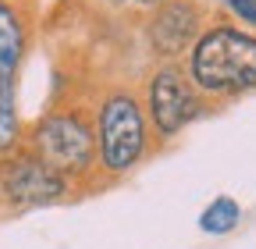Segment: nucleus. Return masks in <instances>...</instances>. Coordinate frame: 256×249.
I'll return each mask as SVG.
<instances>
[{
	"label": "nucleus",
	"mask_w": 256,
	"mask_h": 249,
	"mask_svg": "<svg viewBox=\"0 0 256 249\" xmlns=\"http://www.w3.org/2000/svg\"><path fill=\"white\" fill-rule=\"evenodd\" d=\"M96 132V160L110 178L132 174L150 153V121L142 110V96L128 86H114L104 92L92 118Z\"/></svg>",
	"instance_id": "nucleus-2"
},
{
	"label": "nucleus",
	"mask_w": 256,
	"mask_h": 249,
	"mask_svg": "<svg viewBox=\"0 0 256 249\" xmlns=\"http://www.w3.org/2000/svg\"><path fill=\"white\" fill-rule=\"evenodd\" d=\"M72 182L57 174L50 164H43L28 146L11 150L0 157V200L11 210H36V206H54L68 200Z\"/></svg>",
	"instance_id": "nucleus-6"
},
{
	"label": "nucleus",
	"mask_w": 256,
	"mask_h": 249,
	"mask_svg": "<svg viewBox=\"0 0 256 249\" xmlns=\"http://www.w3.org/2000/svg\"><path fill=\"white\" fill-rule=\"evenodd\" d=\"M25 146L36 153L43 164H50L57 174L68 182L86 178L96 168V132H92V118L78 107H57L43 114L36 124L28 128Z\"/></svg>",
	"instance_id": "nucleus-3"
},
{
	"label": "nucleus",
	"mask_w": 256,
	"mask_h": 249,
	"mask_svg": "<svg viewBox=\"0 0 256 249\" xmlns=\"http://www.w3.org/2000/svg\"><path fill=\"white\" fill-rule=\"evenodd\" d=\"M203 8L196 0H164L160 8H153V18L146 25V43L156 57L174 60L188 54V46L196 43L203 32Z\"/></svg>",
	"instance_id": "nucleus-7"
},
{
	"label": "nucleus",
	"mask_w": 256,
	"mask_h": 249,
	"mask_svg": "<svg viewBox=\"0 0 256 249\" xmlns=\"http://www.w3.org/2000/svg\"><path fill=\"white\" fill-rule=\"evenodd\" d=\"M238 221H242V206H238V200H232V196L210 200V206L200 214V228H203L206 235H228Z\"/></svg>",
	"instance_id": "nucleus-8"
},
{
	"label": "nucleus",
	"mask_w": 256,
	"mask_h": 249,
	"mask_svg": "<svg viewBox=\"0 0 256 249\" xmlns=\"http://www.w3.org/2000/svg\"><path fill=\"white\" fill-rule=\"evenodd\" d=\"M142 110H146V121L153 124V132L160 139H174L206 110V104L200 96V89L192 86V78L185 75V68L160 64L146 78Z\"/></svg>",
	"instance_id": "nucleus-5"
},
{
	"label": "nucleus",
	"mask_w": 256,
	"mask_h": 249,
	"mask_svg": "<svg viewBox=\"0 0 256 249\" xmlns=\"http://www.w3.org/2000/svg\"><path fill=\"white\" fill-rule=\"evenodd\" d=\"M118 4H128V8H146V11H153V8H160L164 0H118Z\"/></svg>",
	"instance_id": "nucleus-10"
},
{
	"label": "nucleus",
	"mask_w": 256,
	"mask_h": 249,
	"mask_svg": "<svg viewBox=\"0 0 256 249\" xmlns=\"http://www.w3.org/2000/svg\"><path fill=\"white\" fill-rule=\"evenodd\" d=\"M25 50H28V22L11 0H0V157L22 146V121L14 96Z\"/></svg>",
	"instance_id": "nucleus-4"
},
{
	"label": "nucleus",
	"mask_w": 256,
	"mask_h": 249,
	"mask_svg": "<svg viewBox=\"0 0 256 249\" xmlns=\"http://www.w3.org/2000/svg\"><path fill=\"white\" fill-rule=\"evenodd\" d=\"M185 75L200 89V96L232 100L242 92L256 89V32L235 25V22H217L206 25L188 46Z\"/></svg>",
	"instance_id": "nucleus-1"
},
{
	"label": "nucleus",
	"mask_w": 256,
	"mask_h": 249,
	"mask_svg": "<svg viewBox=\"0 0 256 249\" xmlns=\"http://www.w3.org/2000/svg\"><path fill=\"white\" fill-rule=\"evenodd\" d=\"M217 4L235 18V25L249 28V32L256 28V0H217Z\"/></svg>",
	"instance_id": "nucleus-9"
}]
</instances>
